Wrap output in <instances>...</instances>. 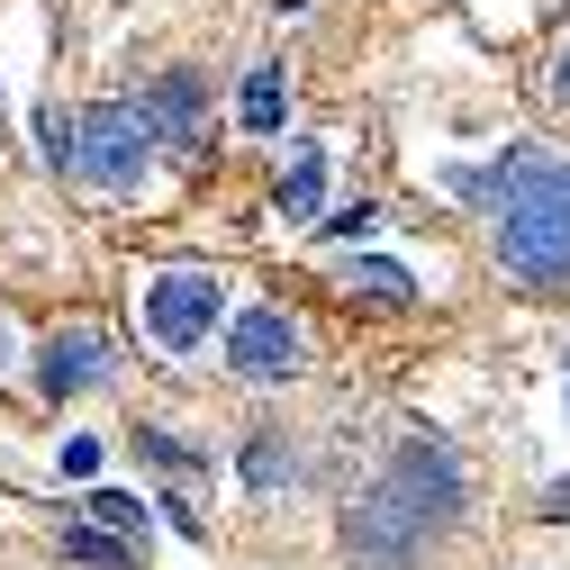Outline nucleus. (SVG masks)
<instances>
[{
	"mask_svg": "<svg viewBox=\"0 0 570 570\" xmlns=\"http://www.w3.org/2000/svg\"><path fill=\"white\" fill-rule=\"evenodd\" d=\"M462 517V453L444 435H407L390 471L344 508V561L353 570H416Z\"/></svg>",
	"mask_w": 570,
	"mask_h": 570,
	"instance_id": "f257e3e1",
	"label": "nucleus"
},
{
	"mask_svg": "<svg viewBox=\"0 0 570 570\" xmlns=\"http://www.w3.org/2000/svg\"><path fill=\"white\" fill-rule=\"evenodd\" d=\"M498 263L525 291H561L570 281V164L498 155Z\"/></svg>",
	"mask_w": 570,
	"mask_h": 570,
	"instance_id": "f03ea898",
	"label": "nucleus"
},
{
	"mask_svg": "<svg viewBox=\"0 0 570 570\" xmlns=\"http://www.w3.org/2000/svg\"><path fill=\"white\" fill-rule=\"evenodd\" d=\"M155 118H146V100H100V109H82L73 118V173L82 181H100V190H127L136 173L155 164Z\"/></svg>",
	"mask_w": 570,
	"mask_h": 570,
	"instance_id": "7ed1b4c3",
	"label": "nucleus"
},
{
	"mask_svg": "<svg viewBox=\"0 0 570 570\" xmlns=\"http://www.w3.org/2000/svg\"><path fill=\"white\" fill-rule=\"evenodd\" d=\"M218 317H227L218 272H155V291H146V326H155L173 353L208 344V326H218Z\"/></svg>",
	"mask_w": 570,
	"mask_h": 570,
	"instance_id": "20e7f679",
	"label": "nucleus"
},
{
	"mask_svg": "<svg viewBox=\"0 0 570 570\" xmlns=\"http://www.w3.org/2000/svg\"><path fill=\"white\" fill-rule=\"evenodd\" d=\"M109 363H118V353H109V335L100 326H63V335H46L37 344V399H82V390H100L109 381Z\"/></svg>",
	"mask_w": 570,
	"mask_h": 570,
	"instance_id": "39448f33",
	"label": "nucleus"
},
{
	"mask_svg": "<svg viewBox=\"0 0 570 570\" xmlns=\"http://www.w3.org/2000/svg\"><path fill=\"white\" fill-rule=\"evenodd\" d=\"M227 363H236L245 381H291V372H299V326L281 317V308H245V317L227 326Z\"/></svg>",
	"mask_w": 570,
	"mask_h": 570,
	"instance_id": "423d86ee",
	"label": "nucleus"
},
{
	"mask_svg": "<svg viewBox=\"0 0 570 570\" xmlns=\"http://www.w3.org/2000/svg\"><path fill=\"white\" fill-rule=\"evenodd\" d=\"M146 118L164 136H199V73H190V63H173V73L146 91Z\"/></svg>",
	"mask_w": 570,
	"mask_h": 570,
	"instance_id": "0eeeda50",
	"label": "nucleus"
},
{
	"mask_svg": "<svg viewBox=\"0 0 570 570\" xmlns=\"http://www.w3.org/2000/svg\"><path fill=\"white\" fill-rule=\"evenodd\" d=\"M236 109H245V127H254V136H281V118H291V82H281V63H254Z\"/></svg>",
	"mask_w": 570,
	"mask_h": 570,
	"instance_id": "6e6552de",
	"label": "nucleus"
},
{
	"mask_svg": "<svg viewBox=\"0 0 570 570\" xmlns=\"http://www.w3.org/2000/svg\"><path fill=\"white\" fill-rule=\"evenodd\" d=\"M317 199H326V155L299 146L291 155V181H281V218H317Z\"/></svg>",
	"mask_w": 570,
	"mask_h": 570,
	"instance_id": "1a4fd4ad",
	"label": "nucleus"
},
{
	"mask_svg": "<svg viewBox=\"0 0 570 570\" xmlns=\"http://www.w3.org/2000/svg\"><path fill=\"white\" fill-rule=\"evenodd\" d=\"M63 561H82V570H136V543L109 534V525H82V534H63Z\"/></svg>",
	"mask_w": 570,
	"mask_h": 570,
	"instance_id": "9d476101",
	"label": "nucleus"
},
{
	"mask_svg": "<svg viewBox=\"0 0 570 570\" xmlns=\"http://www.w3.org/2000/svg\"><path fill=\"white\" fill-rule=\"evenodd\" d=\"M344 291H363V299H381V308H407L416 281H407L399 263H344Z\"/></svg>",
	"mask_w": 570,
	"mask_h": 570,
	"instance_id": "9b49d317",
	"label": "nucleus"
},
{
	"mask_svg": "<svg viewBox=\"0 0 570 570\" xmlns=\"http://www.w3.org/2000/svg\"><path fill=\"white\" fill-rule=\"evenodd\" d=\"M91 517H100L109 534H136V543H146V498H127V489H91Z\"/></svg>",
	"mask_w": 570,
	"mask_h": 570,
	"instance_id": "f8f14e48",
	"label": "nucleus"
},
{
	"mask_svg": "<svg viewBox=\"0 0 570 570\" xmlns=\"http://www.w3.org/2000/svg\"><path fill=\"white\" fill-rule=\"evenodd\" d=\"M245 480H254V489H272V480H291V453H281V444H254V453H245Z\"/></svg>",
	"mask_w": 570,
	"mask_h": 570,
	"instance_id": "ddd939ff",
	"label": "nucleus"
},
{
	"mask_svg": "<svg viewBox=\"0 0 570 570\" xmlns=\"http://www.w3.org/2000/svg\"><path fill=\"white\" fill-rule=\"evenodd\" d=\"M136 444H146V453H155V462H173V471H190V462H199V453H190V444H173V435H155V425H136Z\"/></svg>",
	"mask_w": 570,
	"mask_h": 570,
	"instance_id": "4468645a",
	"label": "nucleus"
},
{
	"mask_svg": "<svg viewBox=\"0 0 570 570\" xmlns=\"http://www.w3.org/2000/svg\"><path fill=\"white\" fill-rule=\"evenodd\" d=\"M543 517H570V480H552V489H543Z\"/></svg>",
	"mask_w": 570,
	"mask_h": 570,
	"instance_id": "2eb2a0df",
	"label": "nucleus"
},
{
	"mask_svg": "<svg viewBox=\"0 0 570 570\" xmlns=\"http://www.w3.org/2000/svg\"><path fill=\"white\" fill-rule=\"evenodd\" d=\"M272 10H308V0H272Z\"/></svg>",
	"mask_w": 570,
	"mask_h": 570,
	"instance_id": "dca6fc26",
	"label": "nucleus"
},
{
	"mask_svg": "<svg viewBox=\"0 0 570 570\" xmlns=\"http://www.w3.org/2000/svg\"><path fill=\"white\" fill-rule=\"evenodd\" d=\"M561 82H570V63H561Z\"/></svg>",
	"mask_w": 570,
	"mask_h": 570,
	"instance_id": "f3484780",
	"label": "nucleus"
}]
</instances>
